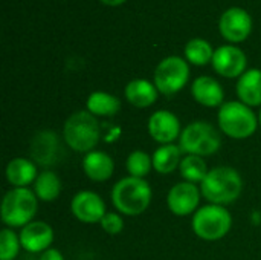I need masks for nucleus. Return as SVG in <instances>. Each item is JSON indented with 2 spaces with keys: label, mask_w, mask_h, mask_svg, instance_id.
<instances>
[{
  "label": "nucleus",
  "mask_w": 261,
  "mask_h": 260,
  "mask_svg": "<svg viewBox=\"0 0 261 260\" xmlns=\"http://www.w3.org/2000/svg\"><path fill=\"white\" fill-rule=\"evenodd\" d=\"M202 196L216 205H229L236 202L243 192V179L232 167H214L200 184Z\"/></svg>",
  "instance_id": "nucleus-1"
},
{
  "label": "nucleus",
  "mask_w": 261,
  "mask_h": 260,
  "mask_svg": "<svg viewBox=\"0 0 261 260\" xmlns=\"http://www.w3.org/2000/svg\"><path fill=\"white\" fill-rule=\"evenodd\" d=\"M63 138L69 149L80 153H89L101 141L102 126L89 110H78L66 120Z\"/></svg>",
  "instance_id": "nucleus-2"
},
{
  "label": "nucleus",
  "mask_w": 261,
  "mask_h": 260,
  "mask_svg": "<svg viewBox=\"0 0 261 260\" xmlns=\"http://www.w3.org/2000/svg\"><path fill=\"white\" fill-rule=\"evenodd\" d=\"M153 192L145 179L127 176L119 179L112 188L113 207L125 216H139L151 204Z\"/></svg>",
  "instance_id": "nucleus-3"
},
{
  "label": "nucleus",
  "mask_w": 261,
  "mask_h": 260,
  "mask_svg": "<svg viewBox=\"0 0 261 260\" xmlns=\"http://www.w3.org/2000/svg\"><path fill=\"white\" fill-rule=\"evenodd\" d=\"M217 123L220 130L232 139H246L252 136L260 126L252 107L242 101L223 103L217 113Z\"/></svg>",
  "instance_id": "nucleus-4"
},
{
  "label": "nucleus",
  "mask_w": 261,
  "mask_h": 260,
  "mask_svg": "<svg viewBox=\"0 0 261 260\" xmlns=\"http://www.w3.org/2000/svg\"><path fill=\"white\" fill-rule=\"evenodd\" d=\"M38 210V198L28 187L11 188L2 199L0 216L8 228L24 227L34 221Z\"/></svg>",
  "instance_id": "nucleus-5"
},
{
  "label": "nucleus",
  "mask_w": 261,
  "mask_h": 260,
  "mask_svg": "<svg viewBox=\"0 0 261 260\" xmlns=\"http://www.w3.org/2000/svg\"><path fill=\"white\" fill-rule=\"evenodd\" d=\"M179 147L185 155L211 156L222 147L220 132L206 121H193L184 127L179 136Z\"/></svg>",
  "instance_id": "nucleus-6"
},
{
  "label": "nucleus",
  "mask_w": 261,
  "mask_h": 260,
  "mask_svg": "<svg viewBox=\"0 0 261 260\" xmlns=\"http://www.w3.org/2000/svg\"><path fill=\"white\" fill-rule=\"evenodd\" d=\"M191 227L194 234L203 241H220L229 233L232 227V216L223 205L208 204L193 215Z\"/></svg>",
  "instance_id": "nucleus-7"
},
{
  "label": "nucleus",
  "mask_w": 261,
  "mask_h": 260,
  "mask_svg": "<svg viewBox=\"0 0 261 260\" xmlns=\"http://www.w3.org/2000/svg\"><path fill=\"white\" fill-rule=\"evenodd\" d=\"M190 78L188 63L177 55L164 58L154 70V86L159 93L173 97L184 89Z\"/></svg>",
  "instance_id": "nucleus-8"
},
{
  "label": "nucleus",
  "mask_w": 261,
  "mask_h": 260,
  "mask_svg": "<svg viewBox=\"0 0 261 260\" xmlns=\"http://www.w3.org/2000/svg\"><path fill=\"white\" fill-rule=\"evenodd\" d=\"M202 192L196 184L191 182H179L173 185L167 195L168 210L176 216H188L194 215L200 204Z\"/></svg>",
  "instance_id": "nucleus-9"
},
{
  "label": "nucleus",
  "mask_w": 261,
  "mask_h": 260,
  "mask_svg": "<svg viewBox=\"0 0 261 260\" xmlns=\"http://www.w3.org/2000/svg\"><path fill=\"white\" fill-rule=\"evenodd\" d=\"M219 29L223 38H226L228 41L240 43L249 37L252 31V18L243 8L234 6L222 14Z\"/></svg>",
  "instance_id": "nucleus-10"
},
{
  "label": "nucleus",
  "mask_w": 261,
  "mask_h": 260,
  "mask_svg": "<svg viewBox=\"0 0 261 260\" xmlns=\"http://www.w3.org/2000/svg\"><path fill=\"white\" fill-rule=\"evenodd\" d=\"M70 211L83 224H99L107 213L102 198L90 190L78 192L73 196L70 202Z\"/></svg>",
  "instance_id": "nucleus-11"
},
{
  "label": "nucleus",
  "mask_w": 261,
  "mask_h": 260,
  "mask_svg": "<svg viewBox=\"0 0 261 260\" xmlns=\"http://www.w3.org/2000/svg\"><path fill=\"white\" fill-rule=\"evenodd\" d=\"M213 67L214 70L225 77V78H236V77H242L246 70V55L245 52L232 44H225L220 46L214 51L213 55Z\"/></svg>",
  "instance_id": "nucleus-12"
},
{
  "label": "nucleus",
  "mask_w": 261,
  "mask_h": 260,
  "mask_svg": "<svg viewBox=\"0 0 261 260\" xmlns=\"http://www.w3.org/2000/svg\"><path fill=\"white\" fill-rule=\"evenodd\" d=\"M147 129H148L150 136L161 146L174 144V141L179 139L182 133L179 118L173 112L165 110V109L156 110L154 113L150 115Z\"/></svg>",
  "instance_id": "nucleus-13"
},
{
  "label": "nucleus",
  "mask_w": 261,
  "mask_h": 260,
  "mask_svg": "<svg viewBox=\"0 0 261 260\" xmlns=\"http://www.w3.org/2000/svg\"><path fill=\"white\" fill-rule=\"evenodd\" d=\"M61 152L60 138L52 130H41L31 141V158L38 166H52Z\"/></svg>",
  "instance_id": "nucleus-14"
},
{
  "label": "nucleus",
  "mask_w": 261,
  "mask_h": 260,
  "mask_svg": "<svg viewBox=\"0 0 261 260\" xmlns=\"http://www.w3.org/2000/svg\"><path fill=\"white\" fill-rule=\"evenodd\" d=\"M20 244L28 253H44L54 242V230L43 221H32L20 231Z\"/></svg>",
  "instance_id": "nucleus-15"
},
{
  "label": "nucleus",
  "mask_w": 261,
  "mask_h": 260,
  "mask_svg": "<svg viewBox=\"0 0 261 260\" xmlns=\"http://www.w3.org/2000/svg\"><path fill=\"white\" fill-rule=\"evenodd\" d=\"M193 98L205 107H220L225 100V92L222 84L208 75H202L193 81L191 86Z\"/></svg>",
  "instance_id": "nucleus-16"
},
{
  "label": "nucleus",
  "mask_w": 261,
  "mask_h": 260,
  "mask_svg": "<svg viewBox=\"0 0 261 260\" xmlns=\"http://www.w3.org/2000/svg\"><path fill=\"white\" fill-rule=\"evenodd\" d=\"M84 175L93 182H106L115 172V161L110 155L101 150H92L83 158Z\"/></svg>",
  "instance_id": "nucleus-17"
},
{
  "label": "nucleus",
  "mask_w": 261,
  "mask_h": 260,
  "mask_svg": "<svg viewBox=\"0 0 261 260\" xmlns=\"http://www.w3.org/2000/svg\"><path fill=\"white\" fill-rule=\"evenodd\" d=\"M158 95L159 90L154 83L144 78L132 80L125 86V100L138 109H147L153 106L158 100Z\"/></svg>",
  "instance_id": "nucleus-18"
},
{
  "label": "nucleus",
  "mask_w": 261,
  "mask_h": 260,
  "mask_svg": "<svg viewBox=\"0 0 261 260\" xmlns=\"http://www.w3.org/2000/svg\"><path fill=\"white\" fill-rule=\"evenodd\" d=\"M6 179L14 188L28 187L37 179V164L26 158H14L6 166Z\"/></svg>",
  "instance_id": "nucleus-19"
},
{
  "label": "nucleus",
  "mask_w": 261,
  "mask_h": 260,
  "mask_svg": "<svg viewBox=\"0 0 261 260\" xmlns=\"http://www.w3.org/2000/svg\"><path fill=\"white\" fill-rule=\"evenodd\" d=\"M237 95L239 100L249 106H261V70L249 69L237 81Z\"/></svg>",
  "instance_id": "nucleus-20"
},
{
  "label": "nucleus",
  "mask_w": 261,
  "mask_h": 260,
  "mask_svg": "<svg viewBox=\"0 0 261 260\" xmlns=\"http://www.w3.org/2000/svg\"><path fill=\"white\" fill-rule=\"evenodd\" d=\"M184 152L179 144H164L153 153V169L161 175H170L179 169Z\"/></svg>",
  "instance_id": "nucleus-21"
},
{
  "label": "nucleus",
  "mask_w": 261,
  "mask_h": 260,
  "mask_svg": "<svg viewBox=\"0 0 261 260\" xmlns=\"http://www.w3.org/2000/svg\"><path fill=\"white\" fill-rule=\"evenodd\" d=\"M87 110L95 116H115L121 110V100L109 92H92L86 103Z\"/></svg>",
  "instance_id": "nucleus-22"
},
{
  "label": "nucleus",
  "mask_w": 261,
  "mask_h": 260,
  "mask_svg": "<svg viewBox=\"0 0 261 260\" xmlns=\"http://www.w3.org/2000/svg\"><path fill=\"white\" fill-rule=\"evenodd\" d=\"M32 185H34L32 190L35 193V196L38 198V201H43V202L55 201L63 190V182H61L60 176L50 170H44V172L38 173V176Z\"/></svg>",
  "instance_id": "nucleus-23"
},
{
  "label": "nucleus",
  "mask_w": 261,
  "mask_h": 260,
  "mask_svg": "<svg viewBox=\"0 0 261 260\" xmlns=\"http://www.w3.org/2000/svg\"><path fill=\"white\" fill-rule=\"evenodd\" d=\"M179 172H180V176L184 178V181L191 182V184H202L210 170L202 156L187 155L182 158Z\"/></svg>",
  "instance_id": "nucleus-24"
},
{
  "label": "nucleus",
  "mask_w": 261,
  "mask_h": 260,
  "mask_svg": "<svg viewBox=\"0 0 261 260\" xmlns=\"http://www.w3.org/2000/svg\"><path fill=\"white\" fill-rule=\"evenodd\" d=\"M214 51L211 44L203 38H193L185 46V57L190 63L196 66H205L213 61Z\"/></svg>",
  "instance_id": "nucleus-25"
},
{
  "label": "nucleus",
  "mask_w": 261,
  "mask_h": 260,
  "mask_svg": "<svg viewBox=\"0 0 261 260\" xmlns=\"http://www.w3.org/2000/svg\"><path fill=\"white\" fill-rule=\"evenodd\" d=\"M125 169L128 176L145 179L153 169V158L144 150H133L125 161Z\"/></svg>",
  "instance_id": "nucleus-26"
},
{
  "label": "nucleus",
  "mask_w": 261,
  "mask_h": 260,
  "mask_svg": "<svg viewBox=\"0 0 261 260\" xmlns=\"http://www.w3.org/2000/svg\"><path fill=\"white\" fill-rule=\"evenodd\" d=\"M21 248L20 236L12 228H3L0 231V260H14Z\"/></svg>",
  "instance_id": "nucleus-27"
},
{
  "label": "nucleus",
  "mask_w": 261,
  "mask_h": 260,
  "mask_svg": "<svg viewBox=\"0 0 261 260\" xmlns=\"http://www.w3.org/2000/svg\"><path fill=\"white\" fill-rule=\"evenodd\" d=\"M101 228L110 234V236H116L119 234L122 230H124V221H122V216L119 213H115V211H107L104 215V218L101 219L99 222Z\"/></svg>",
  "instance_id": "nucleus-28"
},
{
  "label": "nucleus",
  "mask_w": 261,
  "mask_h": 260,
  "mask_svg": "<svg viewBox=\"0 0 261 260\" xmlns=\"http://www.w3.org/2000/svg\"><path fill=\"white\" fill-rule=\"evenodd\" d=\"M104 129H106V132H102V136H104L106 143H113L121 135V129L118 126H110V129H109V126H106Z\"/></svg>",
  "instance_id": "nucleus-29"
},
{
  "label": "nucleus",
  "mask_w": 261,
  "mask_h": 260,
  "mask_svg": "<svg viewBox=\"0 0 261 260\" xmlns=\"http://www.w3.org/2000/svg\"><path fill=\"white\" fill-rule=\"evenodd\" d=\"M38 260H64L63 254L57 250V248H49L44 253H41Z\"/></svg>",
  "instance_id": "nucleus-30"
},
{
  "label": "nucleus",
  "mask_w": 261,
  "mask_h": 260,
  "mask_svg": "<svg viewBox=\"0 0 261 260\" xmlns=\"http://www.w3.org/2000/svg\"><path fill=\"white\" fill-rule=\"evenodd\" d=\"M104 5H109V6H118V5H122L125 0H101Z\"/></svg>",
  "instance_id": "nucleus-31"
},
{
  "label": "nucleus",
  "mask_w": 261,
  "mask_h": 260,
  "mask_svg": "<svg viewBox=\"0 0 261 260\" xmlns=\"http://www.w3.org/2000/svg\"><path fill=\"white\" fill-rule=\"evenodd\" d=\"M258 123H260V126H261V110H260V113H258Z\"/></svg>",
  "instance_id": "nucleus-32"
}]
</instances>
